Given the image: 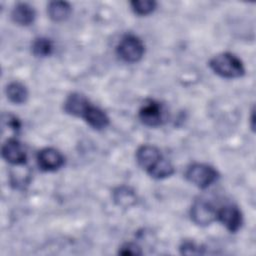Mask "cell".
Here are the masks:
<instances>
[{
  "label": "cell",
  "mask_w": 256,
  "mask_h": 256,
  "mask_svg": "<svg viewBox=\"0 0 256 256\" xmlns=\"http://www.w3.org/2000/svg\"><path fill=\"white\" fill-rule=\"evenodd\" d=\"M216 220H218L225 228L231 232H237L243 223V216L240 209L235 205H225L217 209Z\"/></svg>",
  "instance_id": "8992f818"
},
{
  "label": "cell",
  "mask_w": 256,
  "mask_h": 256,
  "mask_svg": "<svg viewBox=\"0 0 256 256\" xmlns=\"http://www.w3.org/2000/svg\"><path fill=\"white\" fill-rule=\"evenodd\" d=\"M117 55L127 63H136L142 59L145 53L143 41L134 34H126L116 47Z\"/></svg>",
  "instance_id": "3957f363"
},
{
  "label": "cell",
  "mask_w": 256,
  "mask_h": 256,
  "mask_svg": "<svg viewBox=\"0 0 256 256\" xmlns=\"http://www.w3.org/2000/svg\"><path fill=\"white\" fill-rule=\"evenodd\" d=\"M209 67L218 76L226 79L240 78L245 74L243 62L235 54L222 52L209 61Z\"/></svg>",
  "instance_id": "6da1fadb"
},
{
  "label": "cell",
  "mask_w": 256,
  "mask_h": 256,
  "mask_svg": "<svg viewBox=\"0 0 256 256\" xmlns=\"http://www.w3.org/2000/svg\"><path fill=\"white\" fill-rule=\"evenodd\" d=\"M72 12L71 5L66 1H52L47 6V14L52 21L62 22L69 18Z\"/></svg>",
  "instance_id": "4fadbf2b"
},
{
  "label": "cell",
  "mask_w": 256,
  "mask_h": 256,
  "mask_svg": "<svg viewBox=\"0 0 256 256\" xmlns=\"http://www.w3.org/2000/svg\"><path fill=\"white\" fill-rule=\"evenodd\" d=\"M139 119L148 127H158L164 122V109L161 103L147 99L139 109Z\"/></svg>",
  "instance_id": "277c9868"
},
{
  "label": "cell",
  "mask_w": 256,
  "mask_h": 256,
  "mask_svg": "<svg viewBox=\"0 0 256 256\" xmlns=\"http://www.w3.org/2000/svg\"><path fill=\"white\" fill-rule=\"evenodd\" d=\"M175 172L174 166L165 158H162L158 164L148 172V174L155 179H164L171 176Z\"/></svg>",
  "instance_id": "2e32d148"
},
{
  "label": "cell",
  "mask_w": 256,
  "mask_h": 256,
  "mask_svg": "<svg viewBox=\"0 0 256 256\" xmlns=\"http://www.w3.org/2000/svg\"><path fill=\"white\" fill-rule=\"evenodd\" d=\"M31 48L34 56L44 58L51 55L53 51V43L49 38L39 37L33 41Z\"/></svg>",
  "instance_id": "9a60e30c"
},
{
  "label": "cell",
  "mask_w": 256,
  "mask_h": 256,
  "mask_svg": "<svg viewBox=\"0 0 256 256\" xmlns=\"http://www.w3.org/2000/svg\"><path fill=\"white\" fill-rule=\"evenodd\" d=\"M11 18L13 22L18 25L29 26L34 22L36 18V12L31 5L21 2L16 4V6L13 8L11 12Z\"/></svg>",
  "instance_id": "7c38bea8"
},
{
  "label": "cell",
  "mask_w": 256,
  "mask_h": 256,
  "mask_svg": "<svg viewBox=\"0 0 256 256\" xmlns=\"http://www.w3.org/2000/svg\"><path fill=\"white\" fill-rule=\"evenodd\" d=\"M2 157L10 164L18 166L24 165L27 160V155L22 144L16 138H8L3 143L1 148Z\"/></svg>",
  "instance_id": "ba28073f"
},
{
  "label": "cell",
  "mask_w": 256,
  "mask_h": 256,
  "mask_svg": "<svg viewBox=\"0 0 256 256\" xmlns=\"http://www.w3.org/2000/svg\"><path fill=\"white\" fill-rule=\"evenodd\" d=\"M114 201L120 206H130L135 202V195L128 187L122 186L114 191Z\"/></svg>",
  "instance_id": "ac0fdd59"
},
{
  "label": "cell",
  "mask_w": 256,
  "mask_h": 256,
  "mask_svg": "<svg viewBox=\"0 0 256 256\" xmlns=\"http://www.w3.org/2000/svg\"><path fill=\"white\" fill-rule=\"evenodd\" d=\"M142 250L141 247L133 242H127L124 243L118 251V254L124 255V256H137V255H142Z\"/></svg>",
  "instance_id": "ffe728a7"
},
{
  "label": "cell",
  "mask_w": 256,
  "mask_h": 256,
  "mask_svg": "<svg viewBox=\"0 0 256 256\" xmlns=\"http://www.w3.org/2000/svg\"><path fill=\"white\" fill-rule=\"evenodd\" d=\"M38 167L45 172L56 171L64 165V156L57 149L52 147H46L41 149L37 156Z\"/></svg>",
  "instance_id": "52a82bcc"
},
{
  "label": "cell",
  "mask_w": 256,
  "mask_h": 256,
  "mask_svg": "<svg viewBox=\"0 0 256 256\" xmlns=\"http://www.w3.org/2000/svg\"><path fill=\"white\" fill-rule=\"evenodd\" d=\"M2 124H3V129L8 128L9 132H12L13 134H15V133L17 134L21 128V123H20L19 119L12 114L3 115Z\"/></svg>",
  "instance_id": "d6986e66"
},
{
  "label": "cell",
  "mask_w": 256,
  "mask_h": 256,
  "mask_svg": "<svg viewBox=\"0 0 256 256\" xmlns=\"http://www.w3.org/2000/svg\"><path fill=\"white\" fill-rule=\"evenodd\" d=\"M219 177L218 171L204 163H193L185 171V178L194 186L205 189L212 185Z\"/></svg>",
  "instance_id": "7a4b0ae2"
},
{
  "label": "cell",
  "mask_w": 256,
  "mask_h": 256,
  "mask_svg": "<svg viewBox=\"0 0 256 256\" xmlns=\"http://www.w3.org/2000/svg\"><path fill=\"white\" fill-rule=\"evenodd\" d=\"M162 158L163 156L160 150L154 145L144 144L136 151V161L147 173L152 170Z\"/></svg>",
  "instance_id": "9c48e42d"
},
{
  "label": "cell",
  "mask_w": 256,
  "mask_h": 256,
  "mask_svg": "<svg viewBox=\"0 0 256 256\" xmlns=\"http://www.w3.org/2000/svg\"><path fill=\"white\" fill-rule=\"evenodd\" d=\"M91 103L80 93H71L64 102V111L75 117H83L85 111Z\"/></svg>",
  "instance_id": "30bf717a"
},
{
  "label": "cell",
  "mask_w": 256,
  "mask_h": 256,
  "mask_svg": "<svg viewBox=\"0 0 256 256\" xmlns=\"http://www.w3.org/2000/svg\"><path fill=\"white\" fill-rule=\"evenodd\" d=\"M87 124L95 130L105 129L109 125V117L100 108L90 104L82 117Z\"/></svg>",
  "instance_id": "8fae6325"
},
{
  "label": "cell",
  "mask_w": 256,
  "mask_h": 256,
  "mask_svg": "<svg viewBox=\"0 0 256 256\" xmlns=\"http://www.w3.org/2000/svg\"><path fill=\"white\" fill-rule=\"evenodd\" d=\"M131 9L139 16H146L152 13L157 6V3L152 0H134L130 2Z\"/></svg>",
  "instance_id": "e0dca14e"
},
{
  "label": "cell",
  "mask_w": 256,
  "mask_h": 256,
  "mask_svg": "<svg viewBox=\"0 0 256 256\" xmlns=\"http://www.w3.org/2000/svg\"><path fill=\"white\" fill-rule=\"evenodd\" d=\"M217 209L205 199L195 200L190 209L191 220L198 226H208L216 220Z\"/></svg>",
  "instance_id": "5b68a950"
},
{
  "label": "cell",
  "mask_w": 256,
  "mask_h": 256,
  "mask_svg": "<svg viewBox=\"0 0 256 256\" xmlns=\"http://www.w3.org/2000/svg\"><path fill=\"white\" fill-rule=\"evenodd\" d=\"M5 93L8 100L14 104L25 103L29 95L26 86L18 81L10 82L5 88Z\"/></svg>",
  "instance_id": "5bb4252c"
},
{
  "label": "cell",
  "mask_w": 256,
  "mask_h": 256,
  "mask_svg": "<svg viewBox=\"0 0 256 256\" xmlns=\"http://www.w3.org/2000/svg\"><path fill=\"white\" fill-rule=\"evenodd\" d=\"M180 252L181 254L185 255H196V254H203V248L198 246L193 241H184L180 245Z\"/></svg>",
  "instance_id": "44dd1931"
}]
</instances>
